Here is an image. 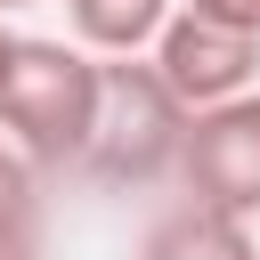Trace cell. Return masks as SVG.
Returning a JSON list of instances; mask_svg holds the SVG:
<instances>
[{
  "label": "cell",
  "instance_id": "cell-1",
  "mask_svg": "<svg viewBox=\"0 0 260 260\" xmlns=\"http://www.w3.org/2000/svg\"><path fill=\"white\" fill-rule=\"evenodd\" d=\"M89 114H98V57L73 41L16 32L8 73H0V138L41 171H73Z\"/></svg>",
  "mask_w": 260,
  "mask_h": 260
},
{
  "label": "cell",
  "instance_id": "cell-2",
  "mask_svg": "<svg viewBox=\"0 0 260 260\" xmlns=\"http://www.w3.org/2000/svg\"><path fill=\"white\" fill-rule=\"evenodd\" d=\"M179 138H187V106L162 89V73L146 57H98V114L73 171L106 187H154L179 162Z\"/></svg>",
  "mask_w": 260,
  "mask_h": 260
},
{
  "label": "cell",
  "instance_id": "cell-3",
  "mask_svg": "<svg viewBox=\"0 0 260 260\" xmlns=\"http://www.w3.org/2000/svg\"><path fill=\"white\" fill-rule=\"evenodd\" d=\"M171 171H179L187 203L228 211V219H260V89L187 114V138H179Z\"/></svg>",
  "mask_w": 260,
  "mask_h": 260
},
{
  "label": "cell",
  "instance_id": "cell-4",
  "mask_svg": "<svg viewBox=\"0 0 260 260\" xmlns=\"http://www.w3.org/2000/svg\"><path fill=\"white\" fill-rule=\"evenodd\" d=\"M146 65L162 73V89H171L187 114H203V106L252 89V73H260V32H236V24H219V16L171 8L162 32L146 41Z\"/></svg>",
  "mask_w": 260,
  "mask_h": 260
},
{
  "label": "cell",
  "instance_id": "cell-5",
  "mask_svg": "<svg viewBox=\"0 0 260 260\" xmlns=\"http://www.w3.org/2000/svg\"><path fill=\"white\" fill-rule=\"evenodd\" d=\"M138 260H260V244H252V219H228V211H203V203H171L138 236Z\"/></svg>",
  "mask_w": 260,
  "mask_h": 260
},
{
  "label": "cell",
  "instance_id": "cell-6",
  "mask_svg": "<svg viewBox=\"0 0 260 260\" xmlns=\"http://www.w3.org/2000/svg\"><path fill=\"white\" fill-rule=\"evenodd\" d=\"M171 8L179 0H65V24H73V49L89 57H146Z\"/></svg>",
  "mask_w": 260,
  "mask_h": 260
},
{
  "label": "cell",
  "instance_id": "cell-7",
  "mask_svg": "<svg viewBox=\"0 0 260 260\" xmlns=\"http://www.w3.org/2000/svg\"><path fill=\"white\" fill-rule=\"evenodd\" d=\"M41 219H49L41 162H24L0 138V260H41Z\"/></svg>",
  "mask_w": 260,
  "mask_h": 260
},
{
  "label": "cell",
  "instance_id": "cell-8",
  "mask_svg": "<svg viewBox=\"0 0 260 260\" xmlns=\"http://www.w3.org/2000/svg\"><path fill=\"white\" fill-rule=\"evenodd\" d=\"M179 8L219 16V24H236V32H260V0H179Z\"/></svg>",
  "mask_w": 260,
  "mask_h": 260
},
{
  "label": "cell",
  "instance_id": "cell-9",
  "mask_svg": "<svg viewBox=\"0 0 260 260\" xmlns=\"http://www.w3.org/2000/svg\"><path fill=\"white\" fill-rule=\"evenodd\" d=\"M8 49H16V32H8V16H0V73H8Z\"/></svg>",
  "mask_w": 260,
  "mask_h": 260
},
{
  "label": "cell",
  "instance_id": "cell-10",
  "mask_svg": "<svg viewBox=\"0 0 260 260\" xmlns=\"http://www.w3.org/2000/svg\"><path fill=\"white\" fill-rule=\"evenodd\" d=\"M8 8H41V0H0V16H8Z\"/></svg>",
  "mask_w": 260,
  "mask_h": 260
}]
</instances>
